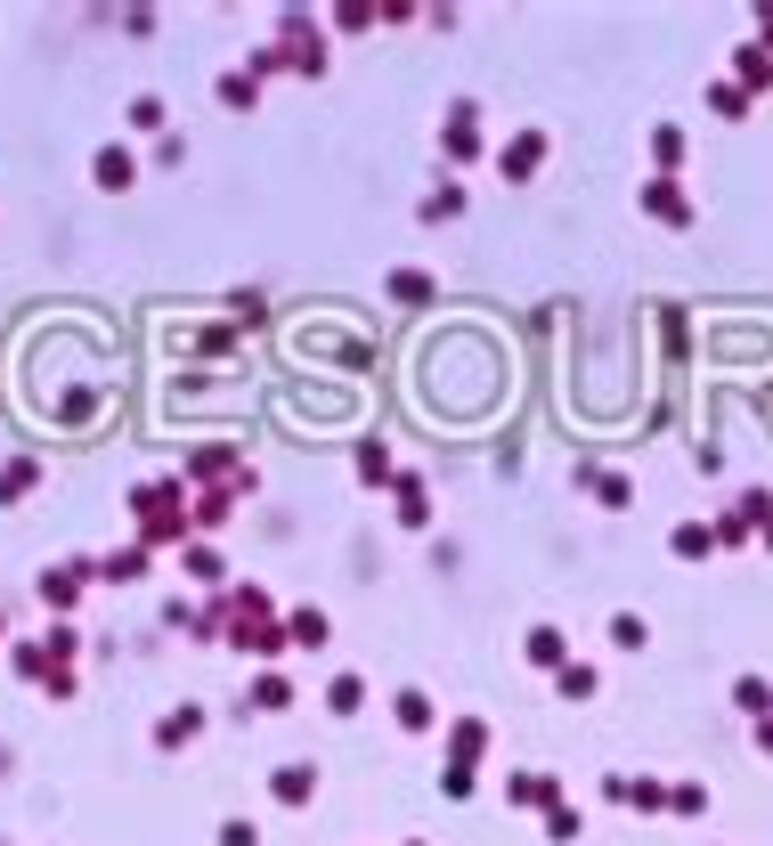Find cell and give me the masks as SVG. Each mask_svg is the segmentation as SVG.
<instances>
[{
	"label": "cell",
	"instance_id": "1",
	"mask_svg": "<svg viewBox=\"0 0 773 846\" xmlns=\"http://www.w3.org/2000/svg\"><path fill=\"white\" fill-rule=\"evenodd\" d=\"M98 179H106V188H123V179H131V155L106 147V155H98Z\"/></svg>",
	"mask_w": 773,
	"mask_h": 846
}]
</instances>
